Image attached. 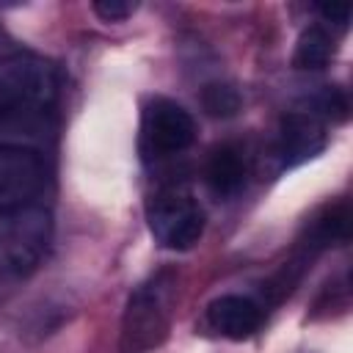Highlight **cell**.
I'll list each match as a JSON object with an SVG mask.
<instances>
[{
  "label": "cell",
  "mask_w": 353,
  "mask_h": 353,
  "mask_svg": "<svg viewBox=\"0 0 353 353\" xmlns=\"http://www.w3.org/2000/svg\"><path fill=\"white\" fill-rule=\"evenodd\" d=\"M334 52H336L334 36L323 25H309L295 41L292 66L301 69V72H320L331 63Z\"/></svg>",
  "instance_id": "cell-11"
},
{
  "label": "cell",
  "mask_w": 353,
  "mask_h": 353,
  "mask_svg": "<svg viewBox=\"0 0 353 353\" xmlns=\"http://www.w3.org/2000/svg\"><path fill=\"white\" fill-rule=\"evenodd\" d=\"M325 146H328V132H325L323 119H317L309 110H292V113L281 116L279 143H276L281 168H295V165L317 157Z\"/></svg>",
  "instance_id": "cell-7"
},
{
  "label": "cell",
  "mask_w": 353,
  "mask_h": 353,
  "mask_svg": "<svg viewBox=\"0 0 353 353\" xmlns=\"http://www.w3.org/2000/svg\"><path fill=\"white\" fill-rule=\"evenodd\" d=\"M317 14H320L325 22L336 25L339 30H345L347 22H350L353 6H350V3H320V6H317Z\"/></svg>",
  "instance_id": "cell-15"
},
{
  "label": "cell",
  "mask_w": 353,
  "mask_h": 353,
  "mask_svg": "<svg viewBox=\"0 0 353 353\" xmlns=\"http://www.w3.org/2000/svg\"><path fill=\"white\" fill-rule=\"evenodd\" d=\"M52 237V218L44 207L22 204L0 210V273L28 276L33 273Z\"/></svg>",
  "instance_id": "cell-3"
},
{
  "label": "cell",
  "mask_w": 353,
  "mask_h": 353,
  "mask_svg": "<svg viewBox=\"0 0 353 353\" xmlns=\"http://www.w3.org/2000/svg\"><path fill=\"white\" fill-rule=\"evenodd\" d=\"M44 163L33 149L0 146V210L30 204L44 188Z\"/></svg>",
  "instance_id": "cell-6"
},
{
  "label": "cell",
  "mask_w": 353,
  "mask_h": 353,
  "mask_svg": "<svg viewBox=\"0 0 353 353\" xmlns=\"http://www.w3.org/2000/svg\"><path fill=\"white\" fill-rule=\"evenodd\" d=\"M265 309L248 295H221L207 306V325L226 339H248L259 331Z\"/></svg>",
  "instance_id": "cell-8"
},
{
  "label": "cell",
  "mask_w": 353,
  "mask_h": 353,
  "mask_svg": "<svg viewBox=\"0 0 353 353\" xmlns=\"http://www.w3.org/2000/svg\"><path fill=\"white\" fill-rule=\"evenodd\" d=\"M312 105H314V110H309V113H314L317 119H331V121H345L347 119V110H350L347 94L339 85H325L312 99Z\"/></svg>",
  "instance_id": "cell-13"
},
{
  "label": "cell",
  "mask_w": 353,
  "mask_h": 353,
  "mask_svg": "<svg viewBox=\"0 0 353 353\" xmlns=\"http://www.w3.org/2000/svg\"><path fill=\"white\" fill-rule=\"evenodd\" d=\"M201 108L212 119H232L243 108V97L229 83H207L201 88Z\"/></svg>",
  "instance_id": "cell-12"
},
{
  "label": "cell",
  "mask_w": 353,
  "mask_h": 353,
  "mask_svg": "<svg viewBox=\"0 0 353 353\" xmlns=\"http://www.w3.org/2000/svg\"><path fill=\"white\" fill-rule=\"evenodd\" d=\"M91 8L102 22H124L127 17H132L138 11V3H130V0H94Z\"/></svg>",
  "instance_id": "cell-14"
},
{
  "label": "cell",
  "mask_w": 353,
  "mask_h": 353,
  "mask_svg": "<svg viewBox=\"0 0 353 353\" xmlns=\"http://www.w3.org/2000/svg\"><path fill=\"white\" fill-rule=\"evenodd\" d=\"M58 97V72L50 61L14 52L0 61V124L47 110Z\"/></svg>",
  "instance_id": "cell-2"
},
{
  "label": "cell",
  "mask_w": 353,
  "mask_h": 353,
  "mask_svg": "<svg viewBox=\"0 0 353 353\" xmlns=\"http://www.w3.org/2000/svg\"><path fill=\"white\" fill-rule=\"evenodd\" d=\"M350 240V204L342 199V201H331L325 207H320L312 221L306 223L303 229V237H301V262H306L309 256L320 254L323 248H331V245H342Z\"/></svg>",
  "instance_id": "cell-9"
},
{
  "label": "cell",
  "mask_w": 353,
  "mask_h": 353,
  "mask_svg": "<svg viewBox=\"0 0 353 353\" xmlns=\"http://www.w3.org/2000/svg\"><path fill=\"white\" fill-rule=\"evenodd\" d=\"M146 223H149L152 237L163 248L188 251L204 234V210L188 190L168 188L149 199Z\"/></svg>",
  "instance_id": "cell-4"
},
{
  "label": "cell",
  "mask_w": 353,
  "mask_h": 353,
  "mask_svg": "<svg viewBox=\"0 0 353 353\" xmlns=\"http://www.w3.org/2000/svg\"><path fill=\"white\" fill-rule=\"evenodd\" d=\"M204 176H207L210 190L221 199H232L234 193H240L245 185V176H248V160H245L243 149L234 143L215 146L207 160Z\"/></svg>",
  "instance_id": "cell-10"
},
{
  "label": "cell",
  "mask_w": 353,
  "mask_h": 353,
  "mask_svg": "<svg viewBox=\"0 0 353 353\" xmlns=\"http://www.w3.org/2000/svg\"><path fill=\"white\" fill-rule=\"evenodd\" d=\"M141 141L154 157L179 154L196 141V121L179 102L152 97L141 113Z\"/></svg>",
  "instance_id": "cell-5"
},
{
  "label": "cell",
  "mask_w": 353,
  "mask_h": 353,
  "mask_svg": "<svg viewBox=\"0 0 353 353\" xmlns=\"http://www.w3.org/2000/svg\"><path fill=\"white\" fill-rule=\"evenodd\" d=\"M174 301L176 273L171 268H163L152 273L143 284H138L124 306L119 353H149L157 345H163V339L171 331Z\"/></svg>",
  "instance_id": "cell-1"
}]
</instances>
